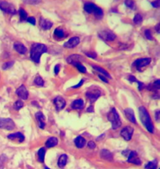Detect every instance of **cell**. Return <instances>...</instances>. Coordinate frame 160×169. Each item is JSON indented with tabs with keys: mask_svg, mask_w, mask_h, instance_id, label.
<instances>
[{
	"mask_svg": "<svg viewBox=\"0 0 160 169\" xmlns=\"http://www.w3.org/2000/svg\"><path fill=\"white\" fill-rule=\"evenodd\" d=\"M54 104H55V106L56 110L59 112V111H61V110H63V109L65 107L66 102H65V100L63 97H61V96H56V97L54 99Z\"/></svg>",
	"mask_w": 160,
	"mask_h": 169,
	"instance_id": "cell-13",
	"label": "cell"
},
{
	"mask_svg": "<svg viewBox=\"0 0 160 169\" xmlns=\"http://www.w3.org/2000/svg\"><path fill=\"white\" fill-rule=\"evenodd\" d=\"M74 144H75L76 147H78L79 149H83L86 145V139L83 138L82 136H78L74 139Z\"/></svg>",
	"mask_w": 160,
	"mask_h": 169,
	"instance_id": "cell-22",
	"label": "cell"
},
{
	"mask_svg": "<svg viewBox=\"0 0 160 169\" xmlns=\"http://www.w3.org/2000/svg\"><path fill=\"white\" fill-rule=\"evenodd\" d=\"M136 83H137L138 84V86H139V90L140 91H141L142 89H143V88H144V86H145V84L143 83H141V82H140V81H136Z\"/></svg>",
	"mask_w": 160,
	"mask_h": 169,
	"instance_id": "cell-47",
	"label": "cell"
},
{
	"mask_svg": "<svg viewBox=\"0 0 160 169\" xmlns=\"http://www.w3.org/2000/svg\"><path fill=\"white\" fill-rule=\"evenodd\" d=\"M40 26L43 30H49L53 26V22L48 19H45L41 17L40 20Z\"/></svg>",
	"mask_w": 160,
	"mask_h": 169,
	"instance_id": "cell-17",
	"label": "cell"
},
{
	"mask_svg": "<svg viewBox=\"0 0 160 169\" xmlns=\"http://www.w3.org/2000/svg\"><path fill=\"white\" fill-rule=\"evenodd\" d=\"M134 133V128L131 126H126L123 128L121 131V135L124 139H126V141H129L132 138V135Z\"/></svg>",
	"mask_w": 160,
	"mask_h": 169,
	"instance_id": "cell-10",
	"label": "cell"
},
{
	"mask_svg": "<svg viewBox=\"0 0 160 169\" xmlns=\"http://www.w3.org/2000/svg\"><path fill=\"white\" fill-rule=\"evenodd\" d=\"M151 62V59L150 58H140L134 62L133 65L136 68L138 71L141 72L142 71V69L145 68L147 65H149Z\"/></svg>",
	"mask_w": 160,
	"mask_h": 169,
	"instance_id": "cell-8",
	"label": "cell"
},
{
	"mask_svg": "<svg viewBox=\"0 0 160 169\" xmlns=\"http://www.w3.org/2000/svg\"><path fill=\"white\" fill-rule=\"evenodd\" d=\"M45 169H50L48 167H45Z\"/></svg>",
	"mask_w": 160,
	"mask_h": 169,
	"instance_id": "cell-53",
	"label": "cell"
},
{
	"mask_svg": "<svg viewBox=\"0 0 160 169\" xmlns=\"http://www.w3.org/2000/svg\"><path fill=\"white\" fill-rule=\"evenodd\" d=\"M134 22L135 24H136V25H140L141 22H142V21H143V17L141 14H136V15L135 16V17H134Z\"/></svg>",
	"mask_w": 160,
	"mask_h": 169,
	"instance_id": "cell-32",
	"label": "cell"
},
{
	"mask_svg": "<svg viewBox=\"0 0 160 169\" xmlns=\"http://www.w3.org/2000/svg\"><path fill=\"white\" fill-rule=\"evenodd\" d=\"M67 62L70 64V65H74L76 63H80L84 60V58L83 56H81L79 54H72V55H69V57L66 59Z\"/></svg>",
	"mask_w": 160,
	"mask_h": 169,
	"instance_id": "cell-15",
	"label": "cell"
},
{
	"mask_svg": "<svg viewBox=\"0 0 160 169\" xmlns=\"http://www.w3.org/2000/svg\"><path fill=\"white\" fill-rule=\"evenodd\" d=\"M27 22L29 23H31V24H32V25H36V19H35V17H28L27 18Z\"/></svg>",
	"mask_w": 160,
	"mask_h": 169,
	"instance_id": "cell-43",
	"label": "cell"
},
{
	"mask_svg": "<svg viewBox=\"0 0 160 169\" xmlns=\"http://www.w3.org/2000/svg\"><path fill=\"white\" fill-rule=\"evenodd\" d=\"M87 112H94V109H93V107H92V106H90V107H89L88 108Z\"/></svg>",
	"mask_w": 160,
	"mask_h": 169,
	"instance_id": "cell-51",
	"label": "cell"
},
{
	"mask_svg": "<svg viewBox=\"0 0 160 169\" xmlns=\"http://www.w3.org/2000/svg\"><path fill=\"white\" fill-rule=\"evenodd\" d=\"M15 128L14 121L10 118H0V129L12 131Z\"/></svg>",
	"mask_w": 160,
	"mask_h": 169,
	"instance_id": "cell-6",
	"label": "cell"
},
{
	"mask_svg": "<svg viewBox=\"0 0 160 169\" xmlns=\"http://www.w3.org/2000/svg\"><path fill=\"white\" fill-rule=\"evenodd\" d=\"M139 114H140L141 122L147 129V131L150 133H153V131H154L153 125L152 120L150 118V115L147 112V110L144 107H140L139 108Z\"/></svg>",
	"mask_w": 160,
	"mask_h": 169,
	"instance_id": "cell-2",
	"label": "cell"
},
{
	"mask_svg": "<svg viewBox=\"0 0 160 169\" xmlns=\"http://www.w3.org/2000/svg\"><path fill=\"white\" fill-rule=\"evenodd\" d=\"M88 146L89 149H94L96 148L95 143L93 142V141H89L88 144Z\"/></svg>",
	"mask_w": 160,
	"mask_h": 169,
	"instance_id": "cell-42",
	"label": "cell"
},
{
	"mask_svg": "<svg viewBox=\"0 0 160 169\" xmlns=\"http://www.w3.org/2000/svg\"><path fill=\"white\" fill-rule=\"evenodd\" d=\"M129 81H130V83H134V82H135V83H136L137 79L134 77V76H130V77H129Z\"/></svg>",
	"mask_w": 160,
	"mask_h": 169,
	"instance_id": "cell-50",
	"label": "cell"
},
{
	"mask_svg": "<svg viewBox=\"0 0 160 169\" xmlns=\"http://www.w3.org/2000/svg\"><path fill=\"white\" fill-rule=\"evenodd\" d=\"M8 138L9 139H12V140L17 139H18V141H19L20 143L23 142V141H24V139H25L24 135H23L22 133H20V132H17V133L10 134V135H8Z\"/></svg>",
	"mask_w": 160,
	"mask_h": 169,
	"instance_id": "cell-21",
	"label": "cell"
},
{
	"mask_svg": "<svg viewBox=\"0 0 160 169\" xmlns=\"http://www.w3.org/2000/svg\"><path fill=\"white\" fill-rule=\"evenodd\" d=\"M16 94L19 96L20 98L23 99V100H27L28 99V96H29L28 91H27V88L25 87V85H21L19 88L17 89Z\"/></svg>",
	"mask_w": 160,
	"mask_h": 169,
	"instance_id": "cell-12",
	"label": "cell"
},
{
	"mask_svg": "<svg viewBox=\"0 0 160 169\" xmlns=\"http://www.w3.org/2000/svg\"><path fill=\"white\" fill-rule=\"evenodd\" d=\"M155 119L157 121H159V110L155 112Z\"/></svg>",
	"mask_w": 160,
	"mask_h": 169,
	"instance_id": "cell-49",
	"label": "cell"
},
{
	"mask_svg": "<svg viewBox=\"0 0 160 169\" xmlns=\"http://www.w3.org/2000/svg\"><path fill=\"white\" fill-rule=\"evenodd\" d=\"M98 77H99V78L101 79L102 81H103L104 83H108V80H107V78H106V77H104L103 75H102V74H98Z\"/></svg>",
	"mask_w": 160,
	"mask_h": 169,
	"instance_id": "cell-46",
	"label": "cell"
},
{
	"mask_svg": "<svg viewBox=\"0 0 160 169\" xmlns=\"http://www.w3.org/2000/svg\"><path fill=\"white\" fill-rule=\"evenodd\" d=\"M98 36L100 38L103 39L104 41H112L116 37L114 32H112L110 30H104V31H100Z\"/></svg>",
	"mask_w": 160,
	"mask_h": 169,
	"instance_id": "cell-9",
	"label": "cell"
},
{
	"mask_svg": "<svg viewBox=\"0 0 160 169\" xmlns=\"http://www.w3.org/2000/svg\"><path fill=\"white\" fill-rule=\"evenodd\" d=\"M84 101L81 100V99H78L73 102V103L71 104V107L73 110H81L84 108Z\"/></svg>",
	"mask_w": 160,
	"mask_h": 169,
	"instance_id": "cell-23",
	"label": "cell"
},
{
	"mask_svg": "<svg viewBox=\"0 0 160 169\" xmlns=\"http://www.w3.org/2000/svg\"><path fill=\"white\" fill-rule=\"evenodd\" d=\"M19 15H20V18L22 21H25V20L27 19V12L25 11L24 9L21 8L19 10Z\"/></svg>",
	"mask_w": 160,
	"mask_h": 169,
	"instance_id": "cell-34",
	"label": "cell"
},
{
	"mask_svg": "<svg viewBox=\"0 0 160 169\" xmlns=\"http://www.w3.org/2000/svg\"><path fill=\"white\" fill-rule=\"evenodd\" d=\"M85 54H86V55H87L88 57L91 58V59H96V58H97V54H96V52H94V51H92V52H85Z\"/></svg>",
	"mask_w": 160,
	"mask_h": 169,
	"instance_id": "cell-39",
	"label": "cell"
},
{
	"mask_svg": "<svg viewBox=\"0 0 160 169\" xmlns=\"http://www.w3.org/2000/svg\"><path fill=\"white\" fill-rule=\"evenodd\" d=\"M0 9L4 12L9 13V14H15L17 12L15 7L7 1H0Z\"/></svg>",
	"mask_w": 160,
	"mask_h": 169,
	"instance_id": "cell-7",
	"label": "cell"
},
{
	"mask_svg": "<svg viewBox=\"0 0 160 169\" xmlns=\"http://www.w3.org/2000/svg\"><path fill=\"white\" fill-rule=\"evenodd\" d=\"M157 29H158V32H159V24H158V25H157V27H156V30Z\"/></svg>",
	"mask_w": 160,
	"mask_h": 169,
	"instance_id": "cell-52",
	"label": "cell"
},
{
	"mask_svg": "<svg viewBox=\"0 0 160 169\" xmlns=\"http://www.w3.org/2000/svg\"><path fill=\"white\" fill-rule=\"evenodd\" d=\"M145 36H146V38L148 39V40H153V36L151 34V31H149V30H145Z\"/></svg>",
	"mask_w": 160,
	"mask_h": 169,
	"instance_id": "cell-41",
	"label": "cell"
},
{
	"mask_svg": "<svg viewBox=\"0 0 160 169\" xmlns=\"http://www.w3.org/2000/svg\"><path fill=\"white\" fill-rule=\"evenodd\" d=\"M80 42L79 38L78 36H74V37H72L71 39H69V41L67 42H65L64 44V47L65 48H68V49H73L74 47H76Z\"/></svg>",
	"mask_w": 160,
	"mask_h": 169,
	"instance_id": "cell-14",
	"label": "cell"
},
{
	"mask_svg": "<svg viewBox=\"0 0 160 169\" xmlns=\"http://www.w3.org/2000/svg\"><path fill=\"white\" fill-rule=\"evenodd\" d=\"M60 65H57L55 67V74H58V73H59V72H60Z\"/></svg>",
	"mask_w": 160,
	"mask_h": 169,
	"instance_id": "cell-48",
	"label": "cell"
},
{
	"mask_svg": "<svg viewBox=\"0 0 160 169\" xmlns=\"http://www.w3.org/2000/svg\"><path fill=\"white\" fill-rule=\"evenodd\" d=\"M84 11L87 12L88 13H93L97 18L98 19H101L103 17V9L99 7H97V5H95L92 3H86L84 4Z\"/></svg>",
	"mask_w": 160,
	"mask_h": 169,
	"instance_id": "cell-3",
	"label": "cell"
},
{
	"mask_svg": "<svg viewBox=\"0 0 160 169\" xmlns=\"http://www.w3.org/2000/svg\"><path fill=\"white\" fill-rule=\"evenodd\" d=\"M13 64H14V62L13 61L6 62V63H4V65H3V69H4V70H7V69H10V68L12 67Z\"/></svg>",
	"mask_w": 160,
	"mask_h": 169,
	"instance_id": "cell-38",
	"label": "cell"
},
{
	"mask_svg": "<svg viewBox=\"0 0 160 169\" xmlns=\"http://www.w3.org/2000/svg\"><path fill=\"white\" fill-rule=\"evenodd\" d=\"M73 65L75 66L77 69L79 70V72H81V73H87V69H86V68H85L83 65H81L80 63H76V64H74Z\"/></svg>",
	"mask_w": 160,
	"mask_h": 169,
	"instance_id": "cell-33",
	"label": "cell"
},
{
	"mask_svg": "<svg viewBox=\"0 0 160 169\" xmlns=\"http://www.w3.org/2000/svg\"><path fill=\"white\" fill-rule=\"evenodd\" d=\"M159 83H160L159 79H158V80L155 81V82L153 83V90L156 91L157 89H158V90L159 89Z\"/></svg>",
	"mask_w": 160,
	"mask_h": 169,
	"instance_id": "cell-40",
	"label": "cell"
},
{
	"mask_svg": "<svg viewBox=\"0 0 160 169\" xmlns=\"http://www.w3.org/2000/svg\"><path fill=\"white\" fill-rule=\"evenodd\" d=\"M24 4H32V5H36L41 3V0H23Z\"/></svg>",
	"mask_w": 160,
	"mask_h": 169,
	"instance_id": "cell-36",
	"label": "cell"
},
{
	"mask_svg": "<svg viewBox=\"0 0 160 169\" xmlns=\"http://www.w3.org/2000/svg\"><path fill=\"white\" fill-rule=\"evenodd\" d=\"M152 6L153 8H159V0H155V1H153L152 3Z\"/></svg>",
	"mask_w": 160,
	"mask_h": 169,
	"instance_id": "cell-44",
	"label": "cell"
},
{
	"mask_svg": "<svg viewBox=\"0 0 160 169\" xmlns=\"http://www.w3.org/2000/svg\"><path fill=\"white\" fill-rule=\"evenodd\" d=\"M102 95L101 92V89L97 88L95 86H92V88L88 89V92H86V96L88 100L90 101L91 102H94L97 100L100 97V96Z\"/></svg>",
	"mask_w": 160,
	"mask_h": 169,
	"instance_id": "cell-5",
	"label": "cell"
},
{
	"mask_svg": "<svg viewBox=\"0 0 160 169\" xmlns=\"http://www.w3.org/2000/svg\"><path fill=\"white\" fill-rule=\"evenodd\" d=\"M84 83V79H82V80L79 82V83H78V84L75 85V86H73V88H80V87L83 85Z\"/></svg>",
	"mask_w": 160,
	"mask_h": 169,
	"instance_id": "cell-45",
	"label": "cell"
},
{
	"mask_svg": "<svg viewBox=\"0 0 160 169\" xmlns=\"http://www.w3.org/2000/svg\"><path fill=\"white\" fill-rule=\"evenodd\" d=\"M36 118L37 121H38L39 127H40L41 129H44L45 126H46V122H45L46 117H45V115H43V113L41 112H36Z\"/></svg>",
	"mask_w": 160,
	"mask_h": 169,
	"instance_id": "cell-16",
	"label": "cell"
},
{
	"mask_svg": "<svg viewBox=\"0 0 160 169\" xmlns=\"http://www.w3.org/2000/svg\"><path fill=\"white\" fill-rule=\"evenodd\" d=\"M157 163H158L157 160H153V161L149 162H148V163L145 166V169H156Z\"/></svg>",
	"mask_w": 160,
	"mask_h": 169,
	"instance_id": "cell-28",
	"label": "cell"
},
{
	"mask_svg": "<svg viewBox=\"0 0 160 169\" xmlns=\"http://www.w3.org/2000/svg\"><path fill=\"white\" fill-rule=\"evenodd\" d=\"M127 157H128V159H127L128 162L133 163L135 165H140L141 164L140 159L139 158L137 153L135 151H129V154H127Z\"/></svg>",
	"mask_w": 160,
	"mask_h": 169,
	"instance_id": "cell-11",
	"label": "cell"
},
{
	"mask_svg": "<svg viewBox=\"0 0 160 169\" xmlns=\"http://www.w3.org/2000/svg\"><path fill=\"white\" fill-rule=\"evenodd\" d=\"M34 83L36 85V86H38V87H43V85H44V81L42 79V78L38 75V76H36V78H35Z\"/></svg>",
	"mask_w": 160,
	"mask_h": 169,
	"instance_id": "cell-30",
	"label": "cell"
},
{
	"mask_svg": "<svg viewBox=\"0 0 160 169\" xmlns=\"http://www.w3.org/2000/svg\"><path fill=\"white\" fill-rule=\"evenodd\" d=\"M125 114H126V118L128 119L129 121L132 122V123H136V120H135V113L134 111L130 108H127L125 110Z\"/></svg>",
	"mask_w": 160,
	"mask_h": 169,
	"instance_id": "cell-20",
	"label": "cell"
},
{
	"mask_svg": "<svg viewBox=\"0 0 160 169\" xmlns=\"http://www.w3.org/2000/svg\"><path fill=\"white\" fill-rule=\"evenodd\" d=\"M92 67L93 68V69H95L96 71H97L98 73H100L101 74H103L104 77L106 78H111V75L109 74V73H107V71L105 70V69H103V68H101V67H99V66H97V65H92Z\"/></svg>",
	"mask_w": 160,
	"mask_h": 169,
	"instance_id": "cell-26",
	"label": "cell"
},
{
	"mask_svg": "<svg viewBox=\"0 0 160 169\" xmlns=\"http://www.w3.org/2000/svg\"><path fill=\"white\" fill-rule=\"evenodd\" d=\"M6 161H7V157L4 154L1 155V157H0V169H4V163L6 162Z\"/></svg>",
	"mask_w": 160,
	"mask_h": 169,
	"instance_id": "cell-37",
	"label": "cell"
},
{
	"mask_svg": "<svg viewBox=\"0 0 160 169\" xmlns=\"http://www.w3.org/2000/svg\"><path fill=\"white\" fill-rule=\"evenodd\" d=\"M23 106H24V103H23V102L21 100H18L15 103H14L13 107H14V109H16V110H20L21 108L23 107Z\"/></svg>",
	"mask_w": 160,
	"mask_h": 169,
	"instance_id": "cell-35",
	"label": "cell"
},
{
	"mask_svg": "<svg viewBox=\"0 0 160 169\" xmlns=\"http://www.w3.org/2000/svg\"><path fill=\"white\" fill-rule=\"evenodd\" d=\"M58 139L56 137H50L47 139L46 143V148H53V147L56 146L58 144Z\"/></svg>",
	"mask_w": 160,
	"mask_h": 169,
	"instance_id": "cell-25",
	"label": "cell"
},
{
	"mask_svg": "<svg viewBox=\"0 0 160 169\" xmlns=\"http://www.w3.org/2000/svg\"><path fill=\"white\" fill-rule=\"evenodd\" d=\"M107 117H108L109 121L111 123V127H112L113 130H117L119 127H121V121L119 114L117 113V112H116V108H112V109H111V111L109 112Z\"/></svg>",
	"mask_w": 160,
	"mask_h": 169,
	"instance_id": "cell-4",
	"label": "cell"
},
{
	"mask_svg": "<svg viewBox=\"0 0 160 169\" xmlns=\"http://www.w3.org/2000/svg\"><path fill=\"white\" fill-rule=\"evenodd\" d=\"M100 156H101V158H103L104 160H107V161H112L113 160V154L107 149L102 150L100 153Z\"/></svg>",
	"mask_w": 160,
	"mask_h": 169,
	"instance_id": "cell-18",
	"label": "cell"
},
{
	"mask_svg": "<svg viewBox=\"0 0 160 169\" xmlns=\"http://www.w3.org/2000/svg\"><path fill=\"white\" fill-rule=\"evenodd\" d=\"M55 36L58 37V38H63L65 36V32L62 29H60V28H57L55 30Z\"/></svg>",
	"mask_w": 160,
	"mask_h": 169,
	"instance_id": "cell-31",
	"label": "cell"
},
{
	"mask_svg": "<svg viewBox=\"0 0 160 169\" xmlns=\"http://www.w3.org/2000/svg\"><path fill=\"white\" fill-rule=\"evenodd\" d=\"M14 49L16 50L17 52H18L21 54H25L27 52V49L26 46H24L23 44L20 42H15L14 43Z\"/></svg>",
	"mask_w": 160,
	"mask_h": 169,
	"instance_id": "cell-19",
	"label": "cell"
},
{
	"mask_svg": "<svg viewBox=\"0 0 160 169\" xmlns=\"http://www.w3.org/2000/svg\"><path fill=\"white\" fill-rule=\"evenodd\" d=\"M125 4H126L127 8H130L132 10L135 9V4L133 0H125Z\"/></svg>",
	"mask_w": 160,
	"mask_h": 169,
	"instance_id": "cell-29",
	"label": "cell"
},
{
	"mask_svg": "<svg viewBox=\"0 0 160 169\" xmlns=\"http://www.w3.org/2000/svg\"><path fill=\"white\" fill-rule=\"evenodd\" d=\"M46 150L45 148H41L40 149L38 150V153H37V156H38V161L40 162H43L44 160H45V156H46Z\"/></svg>",
	"mask_w": 160,
	"mask_h": 169,
	"instance_id": "cell-27",
	"label": "cell"
},
{
	"mask_svg": "<svg viewBox=\"0 0 160 169\" xmlns=\"http://www.w3.org/2000/svg\"><path fill=\"white\" fill-rule=\"evenodd\" d=\"M67 162H68V156L66 154H62V155H60V157L59 158V160H58V166L60 168H63L67 164Z\"/></svg>",
	"mask_w": 160,
	"mask_h": 169,
	"instance_id": "cell-24",
	"label": "cell"
},
{
	"mask_svg": "<svg viewBox=\"0 0 160 169\" xmlns=\"http://www.w3.org/2000/svg\"><path fill=\"white\" fill-rule=\"evenodd\" d=\"M47 46L41 43H34L31 47L30 57L32 61L39 64L41 61V57L43 54L47 52Z\"/></svg>",
	"mask_w": 160,
	"mask_h": 169,
	"instance_id": "cell-1",
	"label": "cell"
}]
</instances>
